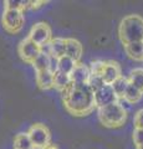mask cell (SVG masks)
<instances>
[{
    "label": "cell",
    "instance_id": "cell-24",
    "mask_svg": "<svg viewBox=\"0 0 143 149\" xmlns=\"http://www.w3.org/2000/svg\"><path fill=\"white\" fill-rule=\"evenodd\" d=\"M103 66H105V61H95L91 63V67H90V71L91 74L93 76H101L103 71Z\"/></svg>",
    "mask_w": 143,
    "mask_h": 149
},
{
    "label": "cell",
    "instance_id": "cell-11",
    "mask_svg": "<svg viewBox=\"0 0 143 149\" xmlns=\"http://www.w3.org/2000/svg\"><path fill=\"white\" fill-rule=\"evenodd\" d=\"M65 55L68 56L70 58L75 60L76 62L80 61V58L82 56V45L80 41H77L75 39H66Z\"/></svg>",
    "mask_w": 143,
    "mask_h": 149
},
{
    "label": "cell",
    "instance_id": "cell-2",
    "mask_svg": "<svg viewBox=\"0 0 143 149\" xmlns=\"http://www.w3.org/2000/svg\"><path fill=\"white\" fill-rule=\"evenodd\" d=\"M119 39L123 45L143 41V17L140 15H128L118 27Z\"/></svg>",
    "mask_w": 143,
    "mask_h": 149
},
{
    "label": "cell",
    "instance_id": "cell-8",
    "mask_svg": "<svg viewBox=\"0 0 143 149\" xmlns=\"http://www.w3.org/2000/svg\"><path fill=\"white\" fill-rule=\"evenodd\" d=\"M116 102H118V98L111 85H105L102 88L95 92V103L98 108L116 103Z\"/></svg>",
    "mask_w": 143,
    "mask_h": 149
},
{
    "label": "cell",
    "instance_id": "cell-13",
    "mask_svg": "<svg viewBox=\"0 0 143 149\" xmlns=\"http://www.w3.org/2000/svg\"><path fill=\"white\" fill-rule=\"evenodd\" d=\"M124 51L128 57L136 61H143V42H132L124 45Z\"/></svg>",
    "mask_w": 143,
    "mask_h": 149
},
{
    "label": "cell",
    "instance_id": "cell-25",
    "mask_svg": "<svg viewBox=\"0 0 143 149\" xmlns=\"http://www.w3.org/2000/svg\"><path fill=\"white\" fill-rule=\"evenodd\" d=\"M49 71L52 73H56L59 71V57H56V56H54V55H50Z\"/></svg>",
    "mask_w": 143,
    "mask_h": 149
},
{
    "label": "cell",
    "instance_id": "cell-28",
    "mask_svg": "<svg viewBox=\"0 0 143 149\" xmlns=\"http://www.w3.org/2000/svg\"><path fill=\"white\" fill-rule=\"evenodd\" d=\"M43 4H45V1H33V4H31V8H39V6H41Z\"/></svg>",
    "mask_w": 143,
    "mask_h": 149
},
{
    "label": "cell",
    "instance_id": "cell-21",
    "mask_svg": "<svg viewBox=\"0 0 143 149\" xmlns=\"http://www.w3.org/2000/svg\"><path fill=\"white\" fill-rule=\"evenodd\" d=\"M49 63H50V55H46L44 52H41L31 65L34 66L36 72H40V71L49 70Z\"/></svg>",
    "mask_w": 143,
    "mask_h": 149
},
{
    "label": "cell",
    "instance_id": "cell-32",
    "mask_svg": "<svg viewBox=\"0 0 143 149\" xmlns=\"http://www.w3.org/2000/svg\"><path fill=\"white\" fill-rule=\"evenodd\" d=\"M142 42H143V41H142Z\"/></svg>",
    "mask_w": 143,
    "mask_h": 149
},
{
    "label": "cell",
    "instance_id": "cell-23",
    "mask_svg": "<svg viewBox=\"0 0 143 149\" xmlns=\"http://www.w3.org/2000/svg\"><path fill=\"white\" fill-rule=\"evenodd\" d=\"M105 85L106 83H105V81L102 80V77L101 76H93V74H91V77L89 80V86L91 87V90L93 92L98 91L100 88H102Z\"/></svg>",
    "mask_w": 143,
    "mask_h": 149
},
{
    "label": "cell",
    "instance_id": "cell-19",
    "mask_svg": "<svg viewBox=\"0 0 143 149\" xmlns=\"http://www.w3.org/2000/svg\"><path fill=\"white\" fill-rule=\"evenodd\" d=\"M143 95V92L141 90H138L137 87H135L133 85L128 86L127 91H126V95H124V101L127 102V103H136V102H138L141 100V97Z\"/></svg>",
    "mask_w": 143,
    "mask_h": 149
},
{
    "label": "cell",
    "instance_id": "cell-14",
    "mask_svg": "<svg viewBox=\"0 0 143 149\" xmlns=\"http://www.w3.org/2000/svg\"><path fill=\"white\" fill-rule=\"evenodd\" d=\"M50 45V54L56 56V57H62L65 56L66 50V39H61V37H55L49 42Z\"/></svg>",
    "mask_w": 143,
    "mask_h": 149
},
{
    "label": "cell",
    "instance_id": "cell-6",
    "mask_svg": "<svg viewBox=\"0 0 143 149\" xmlns=\"http://www.w3.org/2000/svg\"><path fill=\"white\" fill-rule=\"evenodd\" d=\"M17 52H19L22 61L27 63H33L35 58L41 54V46L36 45L34 41H31L27 37V39L22 40L20 42L19 47H17Z\"/></svg>",
    "mask_w": 143,
    "mask_h": 149
},
{
    "label": "cell",
    "instance_id": "cell-22",
    "mask_svg": "<svg viewBox=\"0 0 143 149\" xmlns=\"http://www.w3.org/2000/svg\"><path fill=\"white\" fill-rule=\"evenodd\" d=\"M131 85L137 87L138 90L143 92V68H136L132 70L130 73V78H128Z\"/></svg>",
    "mask_w": 143,
    "mask_h": 149
},
{
    "label": "cell",
    "instance_id": "cell-12",
    "mask_svg": "<svg viewBox=\"0 0 143 149\" xmlns=\"http://www.w3.org/2000/svg\"><path fill=\"white\" fill-rule=\"evenodd\" d=\"M36 83L41 90H50L54 87V73L49 70L36 72Z\"/></svg>",
    "mask_w": 143,
    "mask_h": 149
},
{
    "label": "cell",
    "instance_id": "cell-18",
    "mask_svg": "<svg viewBox=\"0 0 143 149\" xmlns=\"http://www.w3.org/2000/svg\"><path fill=\"white\" fill-rule=\"evenodd\" d=\"M77 63L78 62H76L75 60H72L65 55L59 58V71L66 74H71V72L73 71V68L76 67Z\"/></svg>",
    "mask_w": 143,
    "mask_h": 149
},
{
    "label": "cell",
    "instance_id": "cell-5",
    "mask_svg": "<svg viewBox=\"0 0 143 149\" xmlns=\"http://www.w3.org/2000/svg\"><path fill=\"white\" fill-rule=\"evenodd\" d=\"M27 134H29L34 147L45 148V147H47L49 144H51L50 143V139H51L50 130L47 129V127H45V125L41 123H36L34 125H31V128L29 129Z\"/></svg>",
    "mask_w": 143,
    "mask_h": 149
},
{
    "label": "cell",
    "instance_id": "cell-17",
    "mask_svg": "<svg viewBox=\"0 0 143 149\" xmlns=\"http://www.w3.org/2000/svg\"><path fill=\"white\" fill-rule=\"evenodd\" d=\"M33 142L27 133H19L14 139V149H33Z\"/></svg>",
    "mask_w": 143,
    "mask_h": 149
},
{
    "label": "cell",
    "instance_id": "cell-9",
    "mask_svg": "<svg viewBox=\"0 0 143 149\" xmlns=\"http://www.w3.org/2000/svg\"><path fill=\"white\" fill-rule=\"evenodd\" d=\"M121 74V67L119 65L114 61H105V66H103V71H102V80L105 81L106 85H112V83L119 78Z\"/></svg>",
    "mask_w": 143,
    "mask_h": 149
},
{
    "label": "cell",
    "instance_id": "cell-27",
    "mask_svg": "<svg viewBox=\"0 0 143 149\" xmlns=\"http://www.w3.org/2000/svg\"><path fill=\"white\" fill-rule=\"evenodd\" d=\"M135 127L137 129H143V109H140L135 116Z\"/></svg>",
    "mask_w": 143,
    "mask_h": 149
},
{
    "label": "cell",
    "instance_id": "cell-29",
    "mask_svg": "<svg viewBox=\"0 0 143 149\" xmlns=\"http://www.w3.org/2000/svg\"><path fill=\"white\" fill-rule=\"evenodd\" d=\"M44 149H57V148H56V147H55V146H54V144H49V146H47V147H45Z\"/></svg>",
    "mask_w": 143,
    "mask_h": 149
},
{
    "label": "cell",
    "instance_id": "cell-16",
    "mask_svg": "<svg viewBox=\"0 0 143 149\" xmlns=\"http://www.w3.org/2000/svg\"><path fill=\"white\" fill-rule=\"evenodd\" d=\"M111 86H112L114 93H116L117 98L118 100H123L124 95H126L127 88H128V86H130V81H128V78L121 76L119 78H117V80L114 81Z\"/></svg>",
    "mask_w": 143,
    "mask_h": 149
},
{
    "label": "cell",
    "instance_id": "cell-7",
    "mask_svg": "<svg viewBox=\"0 0 143 149\" xmlns=\"http://www.w3.org/2000/svg\"><path fill=\"white\" fill-rule=\"evenodd\" d=\"M29 39L34 41L36 45L44 46L51 41V29L45 22H38L31 27V31L29 34Z\"/></svg>",
    "mask_w": 143,
    "mask_h": 149
},
{
    "label": "cell",
    "instance_id": "cell-1",
    "mask_svg": "<svg viewBox=\"0 0 143 149\" xmlns=\"http://www.w3.org/2000/svg\"><path fill=\"white\" fill-rule=\"evenodd\" d=\"M65 108L73 116H87L95 109V92L89 83H71L62 92Z\"/></svg>",
    "mask_w": 143,
    "mask_h": 149
},
{
    "label": "cell",
    "instance_id": "cell-26",
    "mask_svg": "<svg viewBox=\"0 0 143 149\" xmlns=\"http://www.w3.org/2000/svg\"><path fill=\"white\" fill-rule=\"evenodd\" d=\"M133 142L136 146L143 144V129H135L133 130Z\"/></svg>",
    "mask_w": 143,
    "mask_h": 149
},
{
    "label": "cell",
    "instance_id": "cell-31",
    "mask_svg": "<svg viewBox=\"0 0 143 149\" xmlns=\"http://www.w3.org/2000/svg\"><path fill=\"white\" fill-rule=\"evenodd\" d=\"M33 149H44V148H39V147H34Z\"/></svg>",
    "mask_w": 143,
    "mask_h": 149
},
{
    "label": "cell",
    "instance_id": "cell-10",
    "mask_svg": "<svg viewBox=\"0 0 143 149\" xmlns=\"http://www.w3.org/2000/svg\"><path fill=\"white\" fill-rule=\"evenodd\" d=\"M70 77L73 83H89V80L91 77L90 67L86 66L85 63L78 62L76 65V67L73 68V71L71 72Z\"/></svg>",
    "mask_w": 143,
    "mask_h": 149
},
{
    "label": "cell",
    "instance_id": "cell-3",
    "mask_svg": "<svg viewBox=\"0 0 143 149\" xmlns=\"http://www.w3.org/2000/svg\"><path fill=\"white\" fill-rule=\"evenodd\" d=\"M98 118L105 127H121L127 119V111L121 103L116 102V103L98 108Z\"/></svg>",
    "mask_w": 143,
    "mask_h": 149
},
{
    "label": "cell",
    "instance_id": "cell-4",
    "mask_svg": "<svg viewBox=\"0 0 143 149\" xmlns=\"http://www.w3.org/2000/svg\"><path fill=\"white\" fill-rule=\"evenodd\" d=\"M3 26L8 32L10 34H16L19 32L25 22L24 13L20 10H10V9H5L3 14Z\"/></svg>",
    "mask_w": 143,
    "mask_h": 149
},
{
    "label": "cell",
    "instance_id": "cell-20",
    "mask_svg": "<svg viewBox=\"0 0 143 149\" xmlns=\"http://www.w3.org/2000/svg\"><path fill=\"white\" fill-rule=\"evenodd\" d=\"M33 1H27V0H8L4 3L5 9H10V10H20L24 11L25 9L31 8Z\"/></svg>",
    "mask_w": 143,
    "mask_h": 149
},
{
    "label": "cell",
    "instance_id": "cell-15",
    "mask_svg": "<svg viewBox=\"0 0 143 149\" xmlns=\"http://www.w3.org/2000/svg\"><path fill=\"white\" fill-rule=\"evenodd\" d=\"M71 83H72V81H71L70 74L62 73L60 71H57L56 73H54V87L61 93L65 91L66 88L71 85Z\"/></svg>",
    "mask_w": 143,
    "mask_h": 149
},
{
    "label": "cell",
    "instance_id": "cell-30",
    "mask_svg": "<svg viewBox=\"0 0 143 149\" xmlns=\"http://www.w3.org/2000/svg\"><path fill=\"white\" fill-rule=\"evenodd\" d=\"M136 149H143V144H140V146H136Z\"/></svg>",
    "mask_w": 143,
    "mask_h": 149
}]
</instances>
